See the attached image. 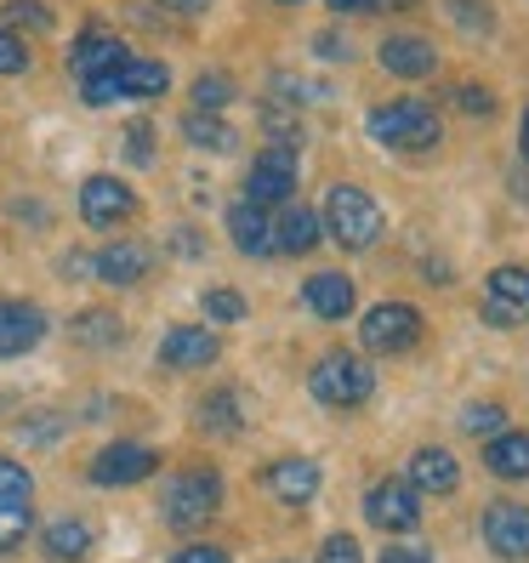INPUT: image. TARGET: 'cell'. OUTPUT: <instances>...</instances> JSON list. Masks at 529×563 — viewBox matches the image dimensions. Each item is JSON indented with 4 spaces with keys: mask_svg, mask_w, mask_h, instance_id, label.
I'll return each instance as SVG.
<instances>
[{
    "mask_svg": "<svg viewBox=\"0 0 529 563\" xmlns=\"http://www.w3.org/2000/svg\"><path fill=\"white\" fill-rule=\"evenodd\" d=\"M484 467L495 473V478H529V433H495L489 444H484Z\"/></svg>",
    "mask_w": 529,
    "mask_h": 563,
    "instance_id": "obj_25",
    "label": "cell"
},
{
    "mask_svg": "<svg viewBox=\"0 0 529 563\" xmlns=\"http://www.w3.org/2000/svg\"><path fill=\"white\" fill-rule=\"evenodd\" d=\"M29 529H35V518H29V507H0V558L18 552L29 541Z\"/></svg>",
    "mask_w": 529,
    "mask_h": 563,
    "instance_id": "obj_35",
    "label": "cell"
},
{
    "mask_svg": "<svg viewBox=\"0 0 529 563\" xmlns=\"http://www.w3.org/2000/svg\"><path fill=\"white\" fill-rule=\"evenodd\" d=\"M484 324H495V330H513V324H524L529 319V268H495L489 274V296H484Z\"/></svg>",
    "mask_w": 529,
    "mask_h": 563,
    "instance_id": "obj_12",
    "label": "cell"
},
{
    "mask_svg": "<svg viewBox=\"0 0 529 563\" xmlns=\"http://www.w3.org/2000/svg\"><path fill=\"white\" fill-rule=\"evenodd\" d=\"M172 251H183V262H200L206 256V240H200V228H172V240H165Z\"/></svg>",
    "mask_w": 529,
    "mask_h": 563,
    "instance_id": "obj_41",
    "label": "cell"
},
{
    "mask_svg": "<svg viewBox=\"0 0 529 563\" xmlns=\"http://www.w3.org/2000/svg\"><path fill=\"white\" fill-rule=\"evenodd\" d=\"M478 529H484V547H489L495 558L529 563V507H518V501H489L484 518H478Z\"/></svg>",
    "mask_w": 529,
    "mask_h": 563,
    "instance_id": "obj_10",
    "label": "cell"
},
{
    "mask_svg": "<svg viewBox=\"0 0 529 563\" xmlns=\"http://www.w3.org/2000/svg\"><path fill=\"white\" fill-rule=\"evenodd\" d=\"M365 518H371V529L405 536V529L421 523V501H416V489H410L405 478H382V484H371V495H365Z\"/></svg>",
    "mask_w": 529,
    "mask_h": 563,
    "instance_id": "obj_11",
    "label": "cell"
},
{
    "mask_svg": "<svg viewBox=\"0 0 529 563\" xmlns=\"http://www.w3.org/2000/svg\"><path fill=\"white\" fill-rule=\"evenodd\" d=\"M172 91V69L154 57H131L120 69V97H165Z\"/></svg>",
    "mask_w": 529,
    "mask_h": 563,
    "instance_id": "obj_26",
    "label": "cell"
},
{
    "mask_svg": "<svg viewBox=\"0 0 529 563\" xmlns=\"http://www.w3.org/2000/svg\"><path fill=\"white\" fill-rule=\"evenodd\" d=\"M302 302H308L313 319H348L353 302H359V290H353L348 274H313V279L302 285Z\"/></svg>",
    "mask_w": 529,
    "mask_h": 563,
    "instance_id": "obj_22",
    "label": "cell"
},
{
    "mask_svg": "<svg viewBox=\"0 0 529 563\" xmlns=\"http://www.w3.org/2000/svg\"><path fill=\"white\" fill-rule=\"evenodd\" d=\"M131 63V52H125V41L120 35H103V29H86V35L75 41V52H69V69L80 75V80H91V75H114V69H125Z\"/></svg>",
    "mask_w": 529,
    "mask_h": 563,
    "instance_id": "obj_16",
    "label": "cell"
},
{
    "mask_svg": "<svg viewBox=\"0 0 529 563\" xmlns=\"http://www.w3.org/2000/svg\"><path fill=\"white\" fill-rule=\"evenodd\" d=\"M455 103L467 109V114H495V97H489L484 86H461V91H455Z\"/></svg>",
    "mask_w": 529,
    "mask_h": 563,
    "instance_id": "obj_42",
    "label": "cell"
},
{
    "mask_svg": "<svg viewBox=\"0 0 529 563\" xmlns=\"http://www.w3.org/2000/svg\"><path fill=\"white\" fill-rule=\"evenodd\" d=\"M0 29H29V35H52L57 29V12L46 7V0H7V7H0Z\"/></svg>",
    "mask_w": 529,
    "mask_h": 563,
    "instance_id": "obj_28",
    "label": "cell"
},
{
    "mask_svg": "<svg viewBox=\"0 0 529 563\" xmlns=\"http://www.w3.org/2000/svg\"><path fill=\"white\" fill-rule=\"evenodd\" d=\"M359 342L371 353H410L421 347V313L410 302H376L365 324H359Z\"/></svg>",
    "mask_w": 529,
    "mask_h": 563,
    "instance_id": "obj_6",
    "label": "cell"
},
{
    "mask_svg": "<svg viewBox=\"0 0 529 563\" xmlns=\"http://www.w3.org/2000/svg\"><path fill=\"white\" fill-rule=\"evenodd\" d=\"M290 194H296V148H262L245 172V200L268 211V206H290Z\"/></svg>",
    "mask_w": 529,
    "mask_h": 563,
    "instance_id": "obj_7",
    "label": "cell"
},
{
    "mask_svg": "<svg viewBox=\"0 0 529 563\" xmlns=\"http://www.w3.org/2000/svg\"><path fill=\"white\" fill-rule=\"evenodd\" d=\"M46 308L41 302H29V296H7L0 302V358H23V353H35L46 342Z\"/></svg>",
    "mask_w": 529,
    "mask_h": 563,
    "instance_id": "obj_8",
    "label": "cell"
},
{
    "mask_svg": "<svg viewBox=\"0 0 529 563\" xmlns=\"http://www.w3.org/2000/svg\"><path fill=\"white\" fill-rule=\"evenodd\" d=\"M382 563H433V552H427V547H399V541H393V547L382 552Z\"/></svg>",
    "mask_w": 529,
    "mask_h": 563,
    "instance_id": "obj_43",
    "label": "cell"
},
{
    "mask_svg": "<svg viewBox=\"0 0 529 563\" xmlns=\"http://www.w3.org/2000/svg\"><path fill=\"white\" fill-rule=\"evenodd\" d=\"M324 240V228H319V211L313 206H285L274 217V256H308L313 245Z\"/></svg>",
    "mask_w": 529,
    "mask_h": 563,
    "instance_id": "obj_19",
    "label": "cell"
},
{
    "mask_svg": "<svg viewBox=\"0 0 529 563\" xmlns=\"http://www.w3.org/2000/svg\"><path fill=\"white\" fill-rule=\"evenodd\" d=\"M63 421L57 410H29V416H18V427H12V439H23V444H35V450H52V444H63Z\"/></svg>",
    "mask_w": 529,
    "mask_h": 563,
    "instance_id": "obj_29",
    "label": "cell"
},
{
    "mask_svg": "<svg viewBox=\"0 0 529 563\" xmlns=\"http://www.w3.org/2000/svg\"><path fill=\"white\" fill-rule=\"evenodd\" d=\"M228 240L240 245V256L268 262L274 256V217L256 211L251 200H234V206H228Z\"/></svg>",
    "mask_w": 529,
    "mask_h": 563,
    "instance_id": "obj_18",
    "label": "cell"
},
{
    "mask_svg": "<svg viewBox=\"0 0 529 563\" xmlns=\"http://www.w3.org/2000/svg\"><path fill=\"white\" fill-rule=\"evenodd\" d=\"M319 228L342 251H371L382 240V206H376V194L359 188V183H337V188L324 194V206H319Z\"/></svg>",
    "mask_w": 529,
    "mask_h": 563,
    "instance_id": "obj_2",
    "label": "cell"
},
{
    "mask_svg": "<svg viewBox=\"0 0 529 563\" xmlns=\"http://www.w3.org/2000/svg\"><path fill=\"white\" fill-rule=\"evenodd\" d=\"M319 563H365V552H359L353 536H330V541L319 547Z\"/></svg>",
    "mask_w": 529,
    "mask_h": 563,
    "instance_id": "obj_38",
    "label": "cell"
},
{
    "mask_svg": "<svg viewBox=\"0 0 529 563\" xmlns=\"http://www.w3.org/2000/svg\"><path fill=\"white\" fill-rule=\"evenodd\" d=\"M330 12H365V0H324Z\"/></svg>",
    "mask_w": 529,
    "mask_h": 563,
    "instance_id": "obj_48",
    "label": "cell"
},
{
    "mask_svg": "<svg viewBox=\"0 0 529 563\" xmlns=\"http://www.w3.org/2000/svg\"><path fill=\"white\" fill-rule=\"evenodd\" d=\"M35 501V478H29L23 461L0 455V507H29Z\"/></svg>",
    "mask_w": 529,
    "mask_h": 563,
    "instance_id": "obj_30",
    "label": "cell"
},
{
    "mask_svg": "<svg viewBox=\"0 0 529 563\" xmlns=\"http://www.w3.org/2000/svg\"><path fill=\"white\" fill-rule=\"evenodd\" d=\"M416 0H365V12H410Z\"/></svg>",
    "mask_w": 529,
    "mask_h": 563,
    "instance_id": "obj_47",
    "label": "cell"
},
{
    "mask_svg": "<svg viewBox=\"0 0 529 563\" xmlns=\"http://www.w3.org/2000/svg\"><path fill=\"white\" fill-rule=\"evenodd\" d=\"M200 308H206V319H217V324H240L251 308H245V296L234 290V285H217V290H206L200 296Z\"/></svg>",
    "mask_w": 529,
    "mask_h": 563,
    "instance_id": "obj_32",
    "label": "cell"
},
{
    "mask_svg": "<svg viewBox=\"0 0 529 563\" xmlns=\"http://www.w3.org/2000/svg\"><path fill=\"white\" fill-rule=\"evenodd\" d=\"M41 547H46L52 563H80V558H91V547H97V529H91L86 518H52V523L41 529Z\"/></svg>",
    "mask_w": 529,
    "mask_h": 563,
    "instance_id": "obj_23",
    "label": "cell"
},
{
    "mask_svg": "<svg viewBox=\"0 0 529 563\" xmlns=\"http://www.w3.org/2000/svg\"><path fill=\"white\" fill-rule=\"evenodd\" d=\"M376 57H382V69H387L393 80H427V75L439 69V52L427 46L421 35H387Z\"/></svg>",
    "mask_w": 529,
    "mask_h": 563,
    "instance_id": "obj_17",
    "label": "cell"
},
{
    "mask_svg": "<svg viewBox=\"0 0 529 563\" xmlns=\"http://www.w3.org/2000/svg\"><path fill=\"white\" fill-rule=\"evenodd\" d=\"M165 563H234L222 547H211V541H194V547H183V552H172Z\"/></svg>",
    "mask_w": 529,
    "mask_h": 563,
    "instance_id": "obj_40",
    "label": "cell"
},
{
    "mask_svg": "<svg viewBox=\"0 0 529 563\" xmlns=\"http://www.w3.org/2000/svg\"><path fill=\"white\" fill-rule=\"evenodd\" d=\"M194 421H200V433H211V439H240V433H245L240 393H234V387H217V393H206L200 410H194Z\"/></svg>",
    "mask_w": 529,
    "mask_h": 563,
    "instance_id": "obj_24",
    "label": "cell"
},
{
    "mask_svg": "<svg viewBox=\"0 0 529 563\" xmlns=\"http://www.w3.org/2000/svg\"><path fill=\"white\" fill-rule=\"evenodd\" d=\"M371 137L393 154H427V148H439L444 120H439L433 103H421V97H393V103L371 109Z\"/></svg>",
    "mask_w": 529,
    "mask_h": 563,
    "instance_id": "obj_1",
    "label": "cell"
},
{
    "mask_svg": "<svg viewBox=\"0 0 529 563\" xmlns=\"http://www.w3.org/2000/svg\"><path fill=\"white\" fill-rule=\"evenodd\" d=\"M69 342L86 347V353H114L125 342V319L114 308H86L69 319Z\"/></svg>",
    "mask_w": 529,
    "mask_h": 563,
    "instance_id": "obj_21",
    "label": "cell"
},
{
    "mask_svg": "<svg viewBox=\"0 0 529 563\" xmlns=\"http://www.w3.org/2000/svg\"><path fill=\"white\" fill-rule=\"evenodd\" d=\"M274 7H302V0H274Z\"/></svg>",
    "mask_w": 529,
    "mask_h": 563,
    "instance_id": "obj_50",
    "label": "cell"
},
{
    "mask_svg": "<svg viewBox=\"0 0 529 563\" xmlns=\"http://www.w3.org/2000/svg\"><path fill=\"white\" fill-rule=\"evenodd\" d=\"M268 137H274L279 148H296V143H302V125H296V114H279V109H268Z\"/></svg>",
    "mask_w": 529,
    "mask_h": 563,
    "instance_id": "obj_39",
    "label": "cell"
},
{
    "mask_svg": "<svg viewBox=\"0 0 529 563\" xmlns=\"http://www.w3.org/2000/svg\"><path fill=\"white\" fill-rule=\"evenodd\" d=\"M461 427H467L473 439H495V433H507V410L502 405H467L461 410Z\"/></svg>",
    "mask_w": 529,
    "mask_h": 563,
    "instance_id": "obj_33",
    "label": "cell"
},
{
    "mask_svg": "<svg viewBox=\"0 0 529 563\" xmlns=\"http://www.w3.org/2000/svg\"><path fill=\"white\" fill-rule=\"evenodd\" d=\"M308 393L330 410H359L376 393V371L365 353H324L308 376Z\"/></svg>",
    "mask_w": 529,
    "mask_h": 563,
    "instance_id": "obj_4",
    "label": "cell"
},
{
    "mask_svg": "<svg viewBox=\"0 0 529 563\" xmlns=\"http://www.w3.org/2000/svg\"><path fill=\"white\" fill-rule=\"evenodd\" d=\"M148 268H154V251L137 245V240H114L103 251H91V279L97 285H114V290L148 279Z\"/></svg>",
    "mask_w": 529,
    "mask_h": 563,
    "instance_id": "obj_14",
    "label": "cell"
},
{
    "mask_svg": "<svg viewBox=\"0 0 529 563\" xmlns=\"http://www.w3.org/2000/svg\"><path fill=\"white\" fill-rule=\"evenodd\" d=\"M154 473H159V450L137 444V439H109L86 467V478L97 489H131V484H148Z\"/></svg>",
    "mask_w": 529,
    "mask_h": 563,
    "instance_id": "obj_5",
    "label": "cell"
},
{
    "mask_svg": "<svg viewBox=\"0 0 529 563\" xmlns=\"http://www.w3.org/2000/svg\"><path fill=\"white\" fill-rule=\"evenodd\" d=\"M159 7H165V12H188V18H194V12H206L211 0H159Z\"/></svg>",
    "mask_w": 529,
    "mask_h": 563,
    "instance_id": "obj_46",
    "label": "cell"
},
{
    "mask_svg": "<svg viewBox=\"0 0 529 563\" xmlns=\"http://www.w3.org/2000/svg\"><path fill=\"white\" fill-rule=\"evenodd\" d=\"M353 46L348 41H337V35H319V57H348Z\"/></svg>",
    "mask_w": 529,
    "mask_h": 563,
    "instance_id": "obj_45",
    "label": "cell"
},
{
    "mask_svg": "<svg viewBox=\"0 0 529 563\" xmlns=\"http://www.w3.org/2000/svg\"><path fill=\"white\" fill-rule=\"evenodd\" d=\"M262 484H268L274 501L285 507H308L313 495H319V461H302V455H279L262 467Z\"/></svg>",
    "mask_w": 529,
    "mask_h": 563,
    "instance_id": "obj_15",
    "label": "cell"
},
{
    "mask_svg": "<svg viewBox=\"0 0 529 563\" xmlns=\"http://www.w3.org/2000/svg\"><path fill=\"white\" fill-rule=\"evenodd\" d=\"M228 103H234V80H228L222 69H211V75L194 80V109H200V114H217V109H228Z\"/></svg>",
    "mask_w": 529,
    "mask_h": 563,
    "instance_id": "obj_31",
    "label": "cell"
},
{
    "mask_svg": "<svg viewBox=\"0 0 529 563\" xmlns=\"http://www.w3.org/2000/svg\"><path fill=\"white\" fill-rule=\"evenodd\" d=\"M222 342L211 324H172L159 336V364L165 371H206V364H217Z\"/></svg>",
    "mask_w": 529,
    "mask_h": 563,
    "instance_id": "obj_13",
    "label": "cell"
},
{
    "mask_svg": "<svg viewBox=\"0 0 529 563\" xmlns=\"http://www.w3.org/2000/svg\"><path fill=\"white\" fill-rule=\"evenodd\" d=\"M416 495H455V484H461V467H455V455L450 450H439V444H427V450H416L410 455V478H405Z\"/></svg>",
    "mask_w": 529,
    "mask_h": 563,
    "instance_id": "obj_20",
    "label": "cell"
},
{
    "mask_svg": "<svg viewBox=\"0 0 529 563\" xmlns=\"http://www.w3.org/2000/svg\"><path fill=\"white\" fill-rule=\"evenodd\" d=\"M125 159L131 165H154V125L148 120H131L125 125Z\"/></svg>",
    "mask_w": 529,
    "mask_h": 563,
    "instance_id": "obj_37",
    "label": "cell"
},
{
    "mask_svg": "<svg viewBox=\"0 0 529 563\" xmlns=\"http://www.w3.org/2000/svg\"><path fill=\"white\" fill-rule=\"evenodd\" d=\"M183 137L194 143V148H206V154H228L240 137H234V125L228 120H217V114H200V109H188L183 114Z\"/></svg>",
    "mask_w": 529,
    "mask_h": 563,
    "instance_id": "obj_27",
    "label": "cell"
},
{
    "mask_svg": "<svg viewBox=\"0 0 529 563\" xmlns=\"http://www.w3.org/2000/svg\"><path fill=\"white\" fill-rule=\"evenodd\" d=\"M143 206H137V194H131L120 177H86L80 183V222L86 228H120L131 222Z\"/></svg>",
    "mask_w": 529,
    "mask_h": 563,
    "instance_id": "obj_9",
    "label": "cell"
},
{
    "mask_svg": "<svg viewBox=\"0 0 529 563\" xmlns=\"http://www.w3.org/2000/svg\"><path fill=\"white\" fill-rule=\"evenodd\" d=\"M518 148H524V159H529V114H524V125H518Z\"/></svg>",
    "mask_w": 529,
    "mask_h": 563,
    "instance_id": "obj_49",
    "label": "cell"
},
{
    "mask_svg": "<svg viewBox=\"0 0 529 563\" xmlns=\"http://www.w3.org/2000/svg\"><path fill=\"white\" fill-rule=\"evenodd\" d=\"M159 512H165V523L172 529H206L217 512H222V473H211V467H183L172 484H165V495H159Z\"/></svg>",
    "mask_w": 529,
    "mask_h": 563,
    "instance_id": "obj_3",
    "label": "cell"
},
{
    "mask_svg": "<svg viewBox=\"0 0 529 563\" xmlns=\"http://www.w3.org/2000/svg\"><path fill=\"white\" fill-rule=\"evenodd\" d=\"M18 75H29V46H23V35L0 29V80H18Z\"/></svg>",
    "mask_w": 529,
    "mask_h": 563,
    "instance_id": "obj_36",
    "label": "cell"
},
{
    "mask_svg": "<svg viewBox=\"0 0 529 563\" xmlns=\"http://www.w3.org/2000/svg\"><path fill=\"white\" fill-rule=\"evenodd\" d=\"M450 18H455V29H467V35H489L495 29L489 0H450Z\"/></svg>",
    "mask_w": 529,
    "mask_h": 563,
    "instance_id": "obj_34",
    "label": "cell"
},
{
    "mask_svg": "<svg viewBox=\"0 0 529 563\" xmlns=\"http://www.w3.org/2000/svg\"><path fill=\"white\" fill-rule=\"evenodd\" d=\"M12 217H18V222H29V228H46V206H35V200H18V206H12Z\"/></svg>",
    "mask_w": 529,
    "mask_h": 563,
    "instance_id": "obj_44",
    "label": "cell"
}]
</instances>
